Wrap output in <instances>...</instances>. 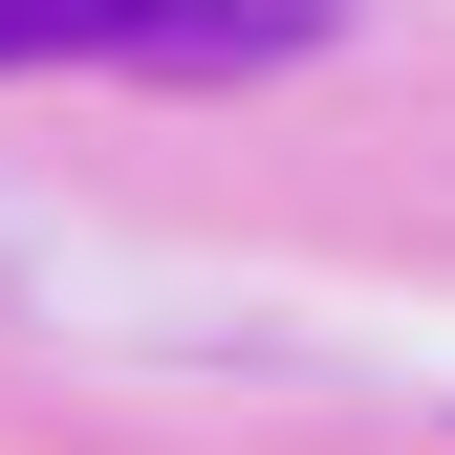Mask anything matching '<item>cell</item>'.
<instances>
[{"mask_svg":"<svg viewBox=\"0 0 455 455\" xmlns=\"http://www.w3.org/2000/svg\"><path fill=\"white\" fill-rule=\"evenodd\" d=\"M347 0H0V66H131V87H239L304 66Z\"/></svg>","mask_w":455,"mask_h":455,"instance_id":"cell-1","label":"cell"}]
</instances>
